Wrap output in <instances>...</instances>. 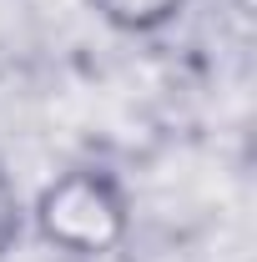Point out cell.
<instances>
[{
    "instance_id": "1",
    "label": "cell",
    "mask_w": 257,
    "mask_h": 262,
    "mask_svg": "<svg viewBox=\"0 0 257 262\" xmlns=\"http://www.w3.org/2000/svg\"><path fill=\"white\" fill-rule=\"evenodd\" d=\"M35 237L76 262L111 257L131 237V192L106 162H76L56 171L26 207Z\"/></svg>"
},
{
    "instance_id": "2",
    "label": "cell",
    "mask_w": 257,
    "mask_h": 262,
    "mask_svg": "<svg viewBox=\"0 0 257 262\" xmlns=\"http://www.w3.org/2000/svg\"><path fill=\"white\" fill-rule=\"evenodd\" d=\"M86 5L121 35H157V31H166L192 0H86Z\"/></svg>"
},
{
    "instance_id": "3",
    "label": "cell",
    "mask_w": 257,
    "mask_h": 262,
    "mask_svg": "<svg viewBox=\"0 0 257 262\" xmlns=\"http://www.w3.org/2000/svg\"><path fill=\"white\" fill-rule=\"evenodd\" d=\"M20 237H26V196H20L10 166L0 157V262L20 247Z\"/></svg>"
}]
</instances>
